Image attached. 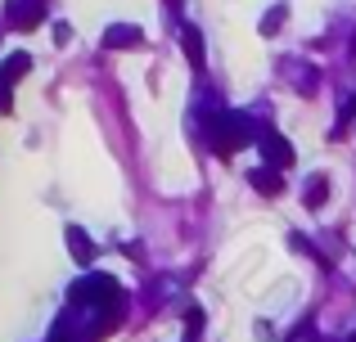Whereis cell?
Returning a JSON list of instances; mask_svg holds the SVG:
<instances>
[{
  "instance_id": "1",
  "label": "cell",
  "mask_w": 356,
  "mask_h": 342,
  "mask_svg": "<svg viewBox=\"0 0 356 342\" xmlns=\"http://www.w3.org/2000/svg\"><path fill=\"white\" fill-rule=\"evenodd\" d=\"M252 135H257V126H252L243 113H217V117H212L208 140H212V149H217V153H239Z\"/></svg>"
},
{
  "instance_id": "2",
  "label": "cell",
  "mask_w": 356,
  "mask_h": 342,
  "mask_svg": "<svg viewBox=\"0 0 356 342\" xmlns=\"http://www.w3.org/2000/svg\"><path fill=\"white\" fill-rule=\"evenodd\" d=\"M261 158H266V167L284 171V167H293V144L280 131H261Z\"/></svg>"
},
{
  "instance_id": "3",
  "label": "cell",
  "mask_w": 356,
  "mask_h": 342,
  "mask_svg": "<svg viewBox=\"0 0 356 342\" xmlns=\"http://www.w3.org/2000/svg\"><path fill=\"white\" fill-rule=\"evenodd\" d=\"M41 18H45V5H41V0H14V5H9V23H14L18 32H32Z\"/></svg>"
},
{
  "instance_id": "4",
  "label": "cell",
  "mask_w": 356,
  "mask_h": 342,
  "mask_svg": "<svg viewBox=\"0 0 356 342\" xmlns=\"http://www.w3.org/2000/svg\"><path fill=\"white\" fill-rule=\"evenodd\" d=\"M104 45H108V50H136V45H140V27L113 23V27L104 32Z\"/></svg>"
},
{
  "instance_id": "5",
  "label": "cell",
  "mask_w": 356,
  "mask_h": 342,
  "mask_svg": "<svg viewBox=\"0 0 356 342\" xmlns=\"http://www.w3.org/2000/svg\"><path fill=\"white\" fill-rule=\"evenodd\" d=\"M27 68H32V59H27L23 50L9 54V59L0 63V81H5V86H14V81H23V77H27Z\"/></svg>"
},
{
  "instance_id": "6",
  "label": "cell",
  "mask_w": 356,
  "mask_h": 342,
  "mask_svg": "<svg viewBox=\"0 0 356 342\" xmlns=\"http://www.w3.org/2000/svg\"><path fill=\"white\" fill-rule=\"evenodd\" d=\"M68 248H72V257H77L81 266H90V262H95V243H90V239H86V230L68 225Z\"/></svg>"
},
{
  "instance_id": "7",
  "label": "cell",
  "mask_w": 356,
  "mask_h": 342,
  "mask_svg": "<svg viewBox=\"0 0 356 342\" xmlns=\"http://www.w3.org/2000/svg\"><path fill=\"white\" fill-rule=\"evenodd\" d=\"M181 50L190 54V63L203 72V36H199V27H190V23L181 27Z\"/></svg>"
},
{
  "instance_id": "8",
  "label": "cell",
  "mask_w": 356,
  "mask_h": 342,
  "mask_svg": "<svg viewBox=\"0 0 356 342\" xmlns=\"http://www.w3.org/2000/svg\"><path fill=\"white\" fill-rule=\"evenodd\" d=\"M248 180H252V189H261V194H280V189H284V180H280L275 167H257Z\"/></svg>"
},
{
  "instance_id": "9",
  "label": "cell",
  "mask_w": 356,
  "mask_h": 342,
  "mask_svg": "<svg viewBox=\"0 0 356 342\" xmlns=\"http://www.w3.org/2000/svg\"><path fill=\"white\" fill-rule=\"evenodd\" d=\"M325 198H330V180H325V176H312V180H307L302 203H307V207H321Z\"/></svg>"
},
{
  "instance_id": "10",
  "label": "cell",
  "mask_w": 356,
  "mask_h": 342,
  "mask_svg": "<svg viewBox=\"0 0 356 342\" xmlns=\"http://www.w3.org/2000/svg\"><path fill=\"white\" fill-rule=\"evenodd\" d=\"M280 23H284V5H275L266 18H261V32H266V36H275V32H280Z\"/></svg>"
},
{
  "instance_id": "11",
  "label": "cell",
  "mask_w": 356,
  "mask_h": 342,
  "mask_svg": "<svg viewBox=\"0 0 356 342\" xmlns=\"http://www.w3.org/2000/svg\"><path fill=\"white\" fill-rule=\"evenodd\" d=\"M352 117H356V95L348 99V104H343V113H339V131H343V126L352 122Z\"/></svg>"
},
{
  "instance_id": "12",
  "label": "cell",
  "mask_w": 356,
  "mask_h": 342,
  "mask_svg": "<svg viewBox=\"0 0 356 342\" xmlns=\"http://www.w3.org/2000/svg\"><path fill=\"white\" fill-rule=\"evenodd\" d=\"M9 108H14V95H9V86L0 81V113H9Z\"/></svg>"
},
{
  "instance_id": "13",
  "label": "cell",
  "mask_w": 356,
  "mask_h": 342,
  "mask_svg": "<svg viewBox=\"0 0 356 342\" xmlns=\"http://www.w3.org/2000/svg\"><path fill=\"white\" fill-rule=\"evenodd\" d=\"M352 50H356V36H352Z\"/></svg>"
}]
</instances>
